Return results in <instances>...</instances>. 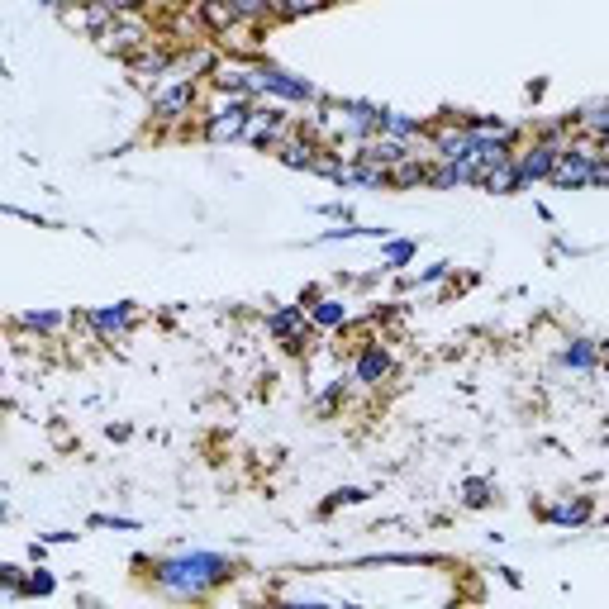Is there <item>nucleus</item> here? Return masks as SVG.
<instances>
[{"mask_svg": "<svg viewBox=\"0 0 609 609\" xmlns=\"http://www.w3.org/2000/svg\"><path fill=\"white\" fill-rule=\"evenodd\" d=\"M238 567L224 552H177L153 562V586L167 600H210L219 586H229Z\"/></svg>", "mask_w": 609, "mask_h": 609, "instance_id": "obj_1", "label": "nucleus"}, {"mask_svg": "<svg viewBox=\"0 0 609 609\" xmlns=\"http://www.w3.org/2000/svg\"><path fill=\"white\" fill-rule=\"evenodd\" d=\"M253 96L257 100H281V105H319L324 91H319L310 77H295L276 62H257L253 67Z\"/></svg>", "mask_w": 609, "mask_h": 609, "instance_id": "obj_2", "label": "nucleus"}, {"mask_svg": "<svg viewBox=\"0 0 609 609\" xmlns=\"http://www.w3.org/2000/svg\"><path fill=\"white\" fill-rule=\"evenodd\" d=\"M248 115H253V100L248 96H224L219 105H200V138L205 143H243V129H248Z\"/></svg>", "mask_w": 609, "mask_h": 609, "instance_id": "obj_3", "label": "nucleus"}, {"mask_svg": "<svg viewBox=\"0 0 609 609\" xmlns=\"http://www.w3.org/2000/svg\"><path fill=\"white\" fill-rule=\"evenodd\" d=\"M300 129V119L291 115V105L281 100H253V115H248V129H243V143L257 148V153H272L281 138H291Z\"/></svg>", "mask_w": 609, "mask_h": 609, "instance_id": "obj_4", "label": "nucleus"}, {"mask_svg": "<svg viewBox=\"0 0 609 609\" xmlns=\"http://www.w3.org/2000/svg\"><path fill=\"white\" fill-rule=\"evenodd\" d=\"M186 115H200V77H177L167 81L158 96H153V124L158 129H172Z\"/></svg>", "mask_w": 609, "mask_h": 609, "instance_id": "obj_5", "label": "nucleus"}, {"mask_svg": "<svg viewBox=\"0 0 609 609\" xmlns=\"http://www.w3.org/2000/svg\"><path fill=\"white\" fill-rule=\"evenodd\" d=\"M267 334L276 343H286V353H305L310 338H315V324H310V310L295 300V305H276L267 310Z\"/></svg>", "mask_w": 609, "mask_h": 609, "instance_id": "obj_6", "label": "nucleus"}, {"mask_svg": "<svg viewBox=\"0 0 609 609\" xmlns=\"http://www.w3.org/2000/svg\"><path fill=\"white\" fill-rule=\"evenodd\" d=\"M557 158H562V138L533 134L529 143H519V148H514V167H519V177H524V191L538 186V181H548Z\"/></svg>", "mask_w": 609, "mask_h": 609, "instance_id": "obj_7", "label": "nucleus"}, {"mask_svg": "<svg viewBox=\"0 0 609 609\" xmlns=\"http://www.w3.org/2000/svg\"><path fill=\"white\" fill-rule=\"evenodd\" d=\"M395 376V353L381 343V338H362L353 357V386H367V391H381Z\"/></svg>", "mask_w": 609, "mask_h": 609, "instance_id": "obj_8", "label": "nucleus"}, {"mask_svg": "<svg viewBox=\"0 0 609 609\" xmlns=\"http://www.w3.org/2000/svg\"><path fill=\"white\" fill-rule=\"evenodd\" d=\"M96 43L105 48V53H115V58L129 62L138 48H148V43H153V29H148V20H143V15H119V20L110 24Z\"/></svg>", "mask_w": 609, "mask_h": 609, "instance_id": "obj_9", "label": "nucleus"}, {"mask_svg": "<svg viewBox=\"0 0 609 609\" xmlns=\"http://www.w3.org/2000/svg\"><path fill=\"white\" fill-rule=\"evenodd\" d=\"M172 67H177V48H162V43H148V48H138L134 58H129V77L134 86H167L172 81Z\"/></svg>", "mask_w": 609, "mask_h": 609, "instance_id": "obj_10", "label": "nucleus"}, {"mask_svg": "<svg viewBox=\"0 0 609 609\" xmlns=\"http://www.w3.org/2000/svg\"><path fill=\"white\" fill-rule=\"evenodd\" d=\"M91 329H96L100 343H115V338H129L138 324V305L134 300H115V305H100L91 315H81Z\"/></svg>", "mask_w": 609, "mask_h": 609, "instance_id": "obj_11", "label": "nucleus"}, {"mask_svg": "<svg viewBox=\"0 0 609 609\" xmlns=\"http://www.w3.org/2000/svg\"><path fill=\"white\" fill-rule=\"evenodd\" d=\"M253 67H257V62H248V58H219L215 67H210V86H215L219 96L257 100L253 96Z\"/></svg>", "mask_w": 609, "mask_h": 609, "instance_id": "obj_12", "label": "nucleus"}, {"mask_svg": "<svg viewBox=\"0 0 609 609\" xmlns=\"http://www.w3.org/2000/svg\"><path fill=\"white\" fill-rule=\"evenodd\" d=\"M481 158H462V162H433L429 167V186L433 191H462V186H481Z\"/></svg>", "mask_w": 609, "mask_h": 609, "instance_id": "obj_13", "label": "nucleus"}, {"mask_svg": "<svg viewBox=\"0 0 609 609\" xmlns=\"http://www.w3.org/2000/svg\"><path fill=\"white\" fill-rule=\"evenodd\" d=\"M319 143H324V138H315L310 129H305V124H300L291 138H281V143H276L272 158L281 162V167H291V172H310V162H315Z\"/></svg>", "mask_w": 609, "mask_h": 609, "instance_id": "obj_14", "label": "nucleus"}, {"mask_svg": "<svg viewBox=\"0 0 609 609\" xmlns=\"http://www.w3.org/2000/svg\"><path fill=\"white\" fill-rule=\"evenodd\" d=\"M557 362L567 367V372H600V362H605V343H595V338H567L562 348H557Z\"/></svg>", "mask_w": 609, "mask_h": 609, "instance_id": "obj_15", "label": "nucleus"}, {"mask_svg": "<svg viewBox=\"0 0 609 609\" xmlns=\"http://www.w3.org/2000/svg\"><path fill=\"white\" fill-rule=\"evenodd\" d=\"M543 524H552V529H581V524H590V514H595V500L590 495H567V500H557V505H543Z\"/></svg>", "mask_w": 609, "mask_h": 609, "instance_id": "obj_16", "label": "nucleus"}, {"mask_svg": "<svg viewBox=\"0 0 609 609\" xmlns=\"http://www.w3.org/2000/svg\"><path fill=\"white\" fill-rule=\"evenodd\" d=\"M595 167H600V162H581V158H571V153H562L548 181L557 191H586V186H595Z\"/></svg>", "mask_w": 609, "mask_h": 609, "instance_id": "obj_17", "label": "nucleus"}, {"mask_svg": "<svg viewBox=\"0 0 609 609\" xmlns=\"http://www.w3.org/2000/svg\"><path fill=\"white\" fill-rule=\"evenodd\" d=\"M310 324H315V334H343L353 324V310H348V300L324 295L319 305H310Z\"/></svg>", "mask_w": 609, "mask_h": 609, "instance_id": "obj_18", "label": "nucleus"}, {"mask_svg": "<svg viewBox=\"0 0 609 609\" xmlns=\"http://www.w3.org/2000/svg\"><path fill=\"white\" fill-rule=\"evenodd\" d=\"M196 20L210 39H219V34H229L238 24V10H234V0H196Z\"/></svg>", "mask_w": 609, "mask_h": 609, "instance_id": "obj_19", "label": "nucleus"}, {"mask_svg": "<svg viewBox=\"0 0 609 609\" xmlns=\"http://www.w3.org/2000/svg\"><path fill=\"white\" fill-rule=\"evenodd\" d=\"M67 20L81 24V29H86L91 39H100V34H105V29H110V24H115L119 15L110 10V5H105V0H81L77 10H67Z\"/></svg>", "mask_w": 609, "mask_h": 609, "instance_id": "obj_20", "label": "nucleus"}, {"mask_svg": "<svg viewBox=\"0 0 609 609\" xmlns=\"http://www.w3.org/2000/svg\"><path fill=\"white\" fill-rule=\"evenodd\" d=\"M481 191H491V196H514V191H524V177H519L514 158L486 167V172H481Z\"/></svg>", "mask_w": 609, "mask_h": 609, "instance_id": "obj_21", "label": "nucleus"}, {"mask_svg": "<svg viewBox=\"0 0 609 609\" xmlns=\"http://www.w3.org/2000/svg\"><path fill=\"white\" fill-rule=\"evenodd\" d=\"M381 134L424 138V134H429V119H424V115H405V110H391V105H381Z\"/></svg>", "mask_w": 609, "mask_h": 609, "instance_id": "obj_22", "label": "nucleus"}, {"mask_svg": "<svg viewBox=\"0 0 609 609\" xmlns=\"http://www.w3.org/2000/svg\"><path fill=\"white\" fill-rule=\"evenodd\" d=\"M571 129H576V134H590V138H605V129H609V100H590V105H581V110L571 115Z\"/></svg>", "mask_w": 609, "mask_h": 609, "instance_id": "obj_23", "label": "nucleus"}, {"mask_svg": "<svg viewBox=\"0 0 609 609\" xmlns=\"http://www.w3.org/2000/svg\"><path fill=\"white\" fill-rule=\"evenodd\" d=\"M414 257H419L414 238H386L381 243V272H400V267H410Z\"/></svg>", "mask_w": 609, "mask_h": 609, "instance_id": "obj_24", "label": "nucleus"}, {"mask_svg": "<svg viewBox=\"0 0 609 609\" xmlns=\"http://www.w3.org/2000/svg\"><path fill=\"white\" fill-rule=\"evenodd\" d=\"M15 324H20V329H34V334H58V329H67V324H72V319L58 315V310H24Z\"/></svg>", "mask_w": 609, "mask_h": 609, "instance_id": "obj_25", "label": "nucleus"}, {"mask_svg": "<svg viewBox=\"0 0 609 609\" xmlns=\"http://www.w3.org/2000/svg\"><path fill=\"white\" fill-rule=\"evenodd\" d=\"M353 186H362V191H395V186H391V167H381V162H357Z\"/></svg>", "mask_w": 609, "mask_h": 609, "instance_id": "obj_26", "label": "nucleus"}, {"mask_svg": "<svg viewBox=\"0 0 609 609\" xmlns=\"http://www.w3.org/2000/svg\"><path fill=\"white\" fill-rule=\"evenodd\" d=\"M495 500V481H486V476H467L462 481V505L467 510H486Z\"/></svg>", "mask_w": 609, "mask_h": 609, "instance_id": "obj_27", "label": "nucleus"}, {"mask_svg": "<svg viewBox=\"0 0 609 609\" xmlns=\"http://www.w3.org/2000/svg\"><path fill=\"white\" fill-rule=\"evenodd\" d=\"M334 0H276V20L291 24V20H305V15H319V10H329Z\"/></svg>", "mask_w": 609, "mask_h": 609, "instance_id": "obj_28", "label": "nucleus"}, {"mask_svg": "<svg viewBox=\"0 0 609 609\" xmlns=\"http://www.w3.org/2000/svg\"><path fill=\"white\" fill-rule=\"evenodd\" d=\"M53 590H58V576H53L48 567H34L29 576H24V600H48Z\"/></svg>", "mask_w": 609, "mask_h": 609, "instance_id": "obj_29", "label": "nucleus"}, {"mask_svg": "<svg viewBox=\"0 0 609 609\" xmlns=\"http://www.w3.org/2000/svg\"><path fill=\"white\" fill-rule=\"evenodd\" d=\"M24 576H29V571H24V567H15V562H5V567H0V586H5V605H15V600H24Z\"/></svg>", "mask_w": 609, "mask_h": 609, "instance_id": "obj_30", "label": "nucleus"}, {"mask_svg": "<svg viewBox=\"0 0 609 609\" xmlns=\"http://www.w3.org/2000/svg\"><path fill=\"white\" fill-rule=\"evenodd\" d=\"M362 500H367V491H362V486H343V491H334L324 505H319V519H329V514L343 510V505H362Z\"/></svg>", "mask_w": 609, "mask_h": 609, "instance_id": "obj_31", "label": "nucleus"}, {"mask_svg": "<svg viewBox=\"0 0 609 609\" xmlns=\"http://www.w3.org/2000/svg\"><path fill=\"white\" fill-rule=\"evenodd\" d=\"M86 524H91V529H115V533H138V529H143L138 519H124V514H91Z\"/></svg>", "mask_w": 609, "mask_h": 609, "instance_id": "obj_32", "label": "nucleus"}, {"mask_svg": "<svg viewBox=\"0 0 609 609\" xmlns=\"http://www.w3.org/2000/svg\"><path fill=\"white\" fill-rule=\"evenodd\" d=\"M452 276V262H433V267H424V272L405 276V286H438V281H448Z\"/></svg>", "mask_w": 609, "mask_h": 609, "instance_id": "obj_33", "label": "nucleus"}, {"mask_svg": "<svg viewBox=\"0 0 609 609\" xmlns=\"http://www.w3.org/2000/svg\"><path fill=\"white\" fill-rule=\"evenodd\" d=\"M319 215L338 219V224H353V205H348V200H329V205H319Z\"/></svg>", "mask_w": 609, "mask_h": 609, "instance_id": "obj_34", "label": "nucleus"}, {"mask_svg": "<svg viewBox=\"0 0 609 609\" xmlns=\"http://www.w3.org/2000/svg\"><path fill=\"white\" fill-rule=\"evenodd\" d=\"M105 5H110L115 15H143V10H148V0H105Z\"/></svg>", "mask_w": 609, "mask_h": 609, "instance_id": "obj_35", "label": "nucleus"}, {"mask_svg": "<svg viewBox=\"0 0 609 609\" xmlns=\"http://www.w3.org/2000/svg\"><path fill=\"white\" fill-rule=\"evenodd\" d=\"M319 300H324V291H319V286H305V291H300V305H305V310H310V305H319Z\"/></svg>", "mask_w": 609, "mask_h": 609, "instance_id": "obj_36", "label": "nucleus"}, {"mask_svg": "<svg viewBox=\"0 0 609 609\" xmlns=\"http://www.w3.org/2000/svg\"><path fill=\"white\" fill-rule=\"evenodd\" d=\"M39 5H48V10H67L72 0H39Z\"/></svg>", "mask_w": 609, "mask_h": 609, "instance_id": "obj_37", "label": "nucleus"}, {"mask_svg": "<svg viewBox=\"0 0 609 609\" xmlns=\"http://www.w3.org/2000/svg\"><path fill=\"white\" fill-rule=\"evenodd\" d=\"M600 143H605V148H609V129H605V138H600Z\"/></svg>", "mask_w": 609, "mask_h": 609, "instance_id": "obj_38", "label": "nucleus"}]
</instances>
